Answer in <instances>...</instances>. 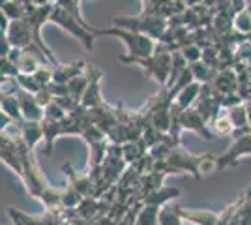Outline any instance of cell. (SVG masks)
Returning a JSON list of instances; mask_svg holds the SVG:
<instances>
[{
    "label": "cell",
    "mask_w": 251,
    "mask_h": 225,
    "mask_svg": "<svg viewBox=\"0 0 251 225\" xmlns=\"http://www.w3.org/2000/svg\"><path fill=\"white\" fill-rule=\"evenodd\" d=\"M159 210L161 208L156 204H143V208L135 220V225H159V222H157Z\"/></svg>",
    "instance_id": "cell-20"
},
{
    "label": "cell",
    "mask_w": 251,
    "mask_h": 225,
    "mask_svg": "<svg viewBox=\"0 0 251 225\" xmlns=\"http://www.w3.org/2000/svg\"><path fill=\"white\" fill-rule=\"evenodd\" d=\"M8 40L13 49H23L28 53L40 54L42 49L34 42V34H32L30 25L21 19V21H10V28H8Z\"/></svg>",
    "instance_id": "cell-5"
},
{
    "label": "cell",
    "mask_w": 251,
    "mask_h": 225,
    "mask_svg": "<svg viewBox=\"0 0 251 225\" xmlns=\"http://www.w3.org/2000/svg\"><path fill=\"white\" fill-rule=\"evenodd\" d=\"M86 75H88V86H86L83 98H81V105L84 109L101 107V105H105V101L101 100V77H103V72L98 66L90 64L86 66Z\"/></svg>",
    "instance_id": "cell-6"
},
{
    "label": "cell",
    "mask_w": 251,
    "mask_h": 225,
    "mask_svg": "<svg viewBox=\"0 0 251 225\" xmlns=\"http://www.w3.org/2000/svg\"><path fill=\"white\" fill-rule=\"evenodd\" d=\"M11 126H13V120L4 111H0V131H8V128Z\"/></svg>",
    "instance_id": "cell-28"
},
{
    "label": "cell",
    "mask_w": 251,
    "mask_h": 225,
    "mask_svg": "<svg viewBox=\"0 0 251 225\" xmlns=\"http://www.w3.org/2000/svg\"><path fill=\"white\" fill-rule=\"evenodd\" d=\"M246 154H251V133H244V135L236 137V141L230 145V149L221 158H218V169L221 171L225 167L234 165Z\"/></svg>",
    "instance_id": "cell-7"
},
{
    "label": "cell",
    "mask_w": 251,
    "mask_h": 225,
    "mask_svg": "<svg viewBox=\"0 0 251 225\" xmlns=\"http://www.w3.org/2000/svg\"><path fill=\"white\" fill-rule=\"evenodd\" d=\"M182 220H188L197 225H218L220 224V214L210 212V210H195V208H178Z\"/></svg>",
    "instance_id": "cell-12"
},
{
    "label": "cell",
    "mask_w": 251,
    "mask_h": 225,
    "mask_svg": "<svg viewBox=\"0 0 251 225\" xmlns=\"http://www.w3.org/2000/svg\"><path fill=\"white\" fill-rule=\"evenodd\" d=\"M0 10H2V13L10 21H21V19H25V15H26V2H23V0H10Z\"/></svg>",
    "instance_id": "cell-17"
},
{
    "label": "cell",
    "mask_w": 251,
    "mask_h": 225,
    "mask_svg": "<svg viewBox=\"0 0 251 225\" xmlns=\"http://www.w3.org/2000/svg\"><path fill=\"white\" fill-rule=\"evenodd\" d=\"M11 51L10 40H8V32L0 26V58H6Z\"/></svg>",
    "instance_id": "cell-27"
},
{
    "label": "cell",
    "mask_w": 251,
    "mask_h": 225,
    "mask_svg": "<svg viewBox=\"0 0 251 225\" xmlns=\"http://www.w3.org/2000/svg\"><path fill=\"white\" fill-rule=\"evenodd\" d=\"M68 117V113L64 111L56 101H52V103H49L47 107H45V118H52V120H64V118Z\"/></svg>",
    "instance_id": "cell-26"
},
{
    "label": "cell",
    "mask_w": 251,
    "mask_h": 225,
    "mask_svg": "<svg viewBox=\"0 0 251 225\" xmlns=\"http://www.w3.org/2000/svg\"><path fill=\"white\" fill-rule=\"evenodd\" d=\"M42 128H43V141H45V156H49L52 152V145L54 139L60 137V122L58 120H52V118H43L42 120Z\"/></svg>",
    "instance_id": "cell-15"
},
{
    "label": "cell",
    "mask_w": 251,
    "mask_h": 225,
    "mask_svg": "<svg viewBox=\"0 0 251 225\" xmlns=\"http://www.w3.org/2000/svg\"><path fill=\"white\" fill-rule=\"evenodd\" d=\"M180 53H182V56L186 58L188 64L199 62L201 58H202V49H201L199 45H195V43H189V45H186V47H182Z\"/></svg>",
    "instance_id": "cell-25"
},
{
    "label": "cell",
    "mask_w": 251,
    "mask_h": 225,
    "mask_svg": "<svg viewBox=\"0 0 251 225\" xmlns=\"http://www.w3.org/2000/svg\"><path fill=\"white\" fill-rule=\"evenodd\" d=\"M234 28L244 36H251V6H246L234 15Z\"/></svg>",
    "instance_id": "cell-22"
},
{
    "label": "cell",
    "mask_w": 251,
    "mask_h": 225,
    "mask_svg": "<svg viewBox=\"0 0 251 225\" xmlns=\"http://www.w3.org/2000/svg\"><path fill=\"white\" fill-rule=\"evenodd\" d=\"M212 129H214V133H218V135H232V131H234V126H232V122H230V117L229 113H221L218 117L212 120Z\"/></svg>",
    "instance_id": "cell-23"
},
{
    "label": "cell",
    "mask_w": 251,
    "mask_h": 225,
    "mask_svg": "<svg viewBox=\"0 0 251 225\" xmlns=\"http://www.w3.org/2000/svg\"><path fill=\"white\" fill-rule=\"evenodd\" d=\"M113 26L124 28V30H131L137 34H147L152 40H161L163 34L167 32L169 28V19L157 17V15H150L147 11H143L141 15L135 17H126V15H115L111 17Z\"/></svg>",
    "instance_id": "cell-2"
},
{
    "label": "cell",
    "mask_w": 251,
    "mask_h": 225,
    "mask_svg": "<svg viewBox=\"0 0 251 225\" xmlns=\"http://www.w3.org/2000/svg\"><path fill=\"white\" fill-rule=\"evenodd\" d=\"M189 70H191V74H193V79H195L197 83H204V85L214 83V79H216V75H218V70L210 68V66L204 64L202 60L189 64Z\"/></svg>",
    "instance_id": "cell-16"
},
{
    "label": "cell",
    "mask_w": 251,
    "mask_h": 225,
    "mask_svg": "<svg viewBox=\"0 0 251 225\" xmlns=\"http://www.w3.org/2000/svg\"><path fill=\"white\" fill-rule=\"evenodd\" d=\"M58 225H70V222H62V224H58Z\"/></svg>",
    "instance_id": "cell-30"
},
{
    "label": "cell",
    "mask_w": 251,
    "mask_h": 225,
    "mask_svg": "<svg viewBox=\"0 0 251 225\" xmlns=\"http://www.w3.org/2000/svg\"><path fill=\"white\" fill-rule=\"evenodd\" d=\"M143 4H145V6H147V4H148V0H143Z\"/></svg>",
    "instance_id": "cell-31"
},
{
    "label": "cell",
    "mask_w": 251,
    "mask_h": 225,
    "mask_svg": "<svg viewBox=\"0 0 251 225\" xmlns=\"http://www.w3.org/2000/svg\"><path fill=\"white\" fill-rule=\"evenodd\" d=\"M178 208L180 206H176V204H165L157 216L159 225H182V216H180Z\"/></svg>",
    "instance_id": "cell-18"
},
{
    "label": "cell",
    "mask_w": 251,
    "mask_h": 225,
    "mask_svg": "<svg viewBox=\"0 0 251 225\" xmlns=\"http://www.w3.org/2000/svg\"><path fill=\"white\" fill-rule=\"evenodd\" d=\"M86 62L79 60V62H72V64H58L52 70V83H60V85H68L72 79L77 75H83L86 72Z\"/></svg>",
    "instance_id": "cell-10"
},
{
    "label": "cell",
    "mask_w": 251,
    "mask_h": 225,
    "mask_svg": "<svg viewBox=\"0 0 251 225\" xmlns=\"http://www.w3.org/2000/svg\"><path fill=\"white\" fill-rule=\"evenodd\" d=\"M15 81H17V85L21 90L25 92H30V94H38L40 90H42L43 86L36 81V77L34 75H26V74H19L15 77Z\"/></svg>",
    "instance_id": "cell-24"
},
{
    "label": "cell",
    "mask_w": 251,
    "mask_h": 225,
    "mask_svg": "<svg viewBox=\"0 0 251 225\" xmlns=\"http://www.w3.org/2000/svg\"><path fill=\"white\" fill-rule=\"evenodd\" d=\"M212 86L216 88V92L221 96H229V94H236L238 92V75L232 70H223L216 75Z\"/></svg>",
    "instance_id": "cell-11"
},
{
    "label": "cell",
    "mask_w": 251,
    "mask_h": 225,
    "mask_svg": "<svg viewBox=\"0 0 251 225\" xmlns=\"http://www.w3.org/2000/svg\"><path fill=\"white\" fill-rule=\"evenodd\" d=\"M86 86H88V75H86V72L83 75H77L75 79H72L68 83V94L74 98L79 105H81V98H83Z\"/></svg>",
    "instance_id": "cell-19"
},
{
    "label": "cell",
    "mask_w": 251,
    "mask_h": 225,
    "mask_svg": "<svg viewBox=\"0 0 251 225\" xmlns=\"http://www.w3.org/2000/svg\"><path fill=\"white\" fill-rule=\"evenodd\" d=\"M92 34L94 36H113V38H118L120 42L126 43V47L129 51L127 56H131V58H147V56H152V54L156 53V40H152L147 34H137L131 32V30L118 28V26H113V28H92Z\"/></svg>",
    "instance_id": "cell-3"
},
{
    "label": "cell",
    "mask_w": 251,
    "mask_h": 225,
    "mask_svg": "<svg viewBox=\"0 0 251 225\" xmlns=\"http://www.w3.org/2000/svg\"><path fill=\"white\" fill-rule=\"evenodd\" d=\"M17 98H19V105H21L23 120H30V122H42L45 118V109L36 101L34 94L25 92L21 88H17Z\"/></svg>",
    "instance_id": "cell-8"
},
{
    "label": "cell",
    "mask_w": 251,
    "mask_h": 225,
    "mask_svg": "<svg viewBox=\"0 0 251 225\" xmlns=\"http://www.w3.org/2000/svg\"><path fill=\"white\" fill-rule=\"evenodd\" d=\"M0 111H2V101H0Z\"/></svg>",
    "instance_id": "cell-32"
},
{
    "label": "cell",
    "mask_w": 251,
    "mask_h": 225,
    "mask_svg": "<svg viewBox=\"0 0 251 225\" xmlns=\"http://www.w3.org/2000/svg\"><path fill=\"white\" fill-rule=\"evenodd\" d=\"M62 171H64V175L70 178V186L75 188V190L81 193L83 197H94L96 184L90 180L88 173H86V175H79V173L74 171V167H72L70 163H64Z\"/></svg>",
    "instance_id": "cell-9"
},
{
    "label": "cell",
    "mask_w": 251,
    "mask_h": 225,
    "mask_svg": "<svg viewBox=\"0 0 251 225\" xmlns=\"http://www.w3.org/2000/svg\"><path fill=\"white\" fill-rule=\"evenodd\" d=\"M122 64H137L145 70V74L154 77L157 83L163 86H167L169 77H171V70H173V53L169 51L167 45L157 42L156 53L147 58H131V56H126L122 54L118 58Z\"/></svg>",
    "instance_id": "cell-1"
},
{
    "label": "cell",
    "mask_w": 251,
    "mask_h": 225,
    "mask_svg": "<svg viewBox=\"0 0 251 225\" xmlns=\"http://www.w3.org/2000/svg\"><path fill=\"white\" fill-rule=\"evenodd\" d=\"M49 21L54 23V25H58L60 28L68 30L70 34H74L75 38H77V40L86 47V51H92V49H94V38L96 36L92 34V28H94V26H90V25H88V26H84V25H81L75 17H72L68 11L64 10L60 4H56V6H54V10H52L51 19H49Z\"/></svg>",
    "instance_id": "cell-4"
},
{
    "label": "cell",
    "mask_w": 251,
    "mask_h": 225,
    "mask_svg": "<svg viewBox=\"0 0 251 225\" xmlns=\"http://www.w3.org/2000/svg\"><path fill=\"white\" fill-rule=\"evenodd\" d=\"M201 88L202 85L197 83V81H193V83H189L186 88H182L180 92H178L176 100H175V105H176L180 111H186L189 109L197 100H199V94H201Z\"/></svg>",
    "instance_id": "cell-14"
},
{
    "label": "cell",
    "mask_w": 251,
    "mask_h": 225,
    "mask_svg": "<svg viewBox=\"0 0 251 225\" xmlns=\"http://www.w3.org/2000/svg\"><path fill=\"white\" fill-rule=\"evenodd\" d=\"M6 2H10V0H0V8H2V6L6 4Z\"/></svg>",
    "instance_id": "cell-29"
},
{
    "label": "cell",
    "mask_w": 251,
    "mask_h": 225,
    "mask_svg": "<svg viewBox=\"0 0 251 225\" xmlns=\"http://www.w3.org/2000/svg\"><path fill=\"white\" fill-rule=\"evenodd\" d=\"M180 195V190H157V192L150 193L143 199V204H156V206H161L163 203H167L169 199L173 197H178Z\"/></svg>",
    "instance_id": "cell-21"
},
{
    "label": "cell",
    "mask_w": 251,
    "mask_h": 225,
    "mask_svg": "<svg viewBox=\"0 0 251 225\" xmlns=\"http://www.w3.org/2000/svg\"><path fill=\"white\" fill-rule=\"evenodd\" d=\"M19 133H21L25 145L28 147V150L34 152V147L40 139H43V128L42 122H30V120H23L19 124Z\"/></svg>",
    "instance_id": "cell-13"
}]
</instances>
